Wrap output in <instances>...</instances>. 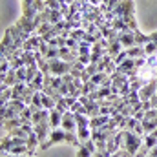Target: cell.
Masks as SVG:
<instances>
[{
  "label": "cell",
  "instance_id": "obj_1",
  "mask_svg": "<svg viewBox=\"0 0 157 157\" xmlns=\"http://www.w3.org/2000/svg\"><path fill=\"white\" fill-rule=\"evenodd\" d=\"M143 143H144V137H141V135H137L130 130H124V141H122L121 148H124V150H128L130 154L135 155L139 152V148L143 146Z\"/></svg>",
  "mask_w": 157,
  "mask_h": 157
},
{
  "label": "cell",
  "instance_id": "obj_20",
  "mask_svg": "<svg viewBox=\"0 0 157 157\" xmlns=\"http://www.w3.org/2000/svg\"><path fill=\"white\" fill-rule=\"evenodd\" d=\"M108 77H110V75H108L106 71H99V73H95V75L91 77V82H93L95 86H101V84H102Z\"/></svg>",
  "mask_w": 157,
  "mask_h": 157
},
{
  "label": "cell",
  "instance_id": "obj_34",
  "mask_svg": "<svg viewBox=\"0 0 157 157\" xmlns=\"http://www.w3.org/2000/svg\"><path fill=\"white\" fill-rule=\"evenodd\" d=\"M59 2H60V4H66V0H59Z\"/></svg>",
  "mask_w": 157,
  "mask_h": 157
},
{
  "label": "cell",
  "instance_id": "obj_19",
  "mask_svg": "<svg viewBox=\"0 0 157 157\" xmlns=\"http://www.w3.org/2000/svg\"><path fill=\"white\" fill-rule=\"evenodd\" d=\"M77 157H93V152L84 143H80V146H77Z\"/></svg>",
  "mask_w": 157,
  "mask_h": 157
},
{
  "label": "cell",
  "instance_id": "obj_12",
  "mask_svg": "<svg viewBox=\"0 0 157 157\" xmlns=\"http://www.w3.org/2000/svg\"><path fill=\"white\" fill-rule=\"evenodd\" d=\"M42 102H44V110H55L57 108V101L51 97V95H48V93H44L42 91Z\"/></svg>",
  "mask_w": 157,
  "mask_h": 157
},
{
  "label": "cell",
  "instance_id": "obj_33",
  "mask_svg": "<svg viewBox=\"0 0 157 157\" xmlns=\"http://www.w3.org/2000/svg\"><path fill=\"white\" fill-rule=\"evenodd\" d=\"M15 157H35V155H15Z\"/></svg>",
  "mask_w": 157,
  "mask_h": 157
},
{
  "label": "cell",
  "instance_id": "obj_26",
  "mask_svg": "<svg viewBox=\"0 0 157 157\" xmlns=\"http://www.w3.org/2000/svg\"><path fill=\"white\" fill-rule=\"evenodd\" d=\"M60 6H62V4H60L59 0H46V7H48V9L59 11V9H60Z\"/></svg>",
  "mask_w": 157,
  "mask_h": 157
},
{
  "label": "cell",
  "instance_id": "obj_11",
  "mask_svg": "<svg viewBox=\"0 0 157 157\" xmlns=\"http://www.w3.org/2000/svg\"><path fill=\"white\" fill-rule=\"evenodd\" d=\"M124 49V46L119 42V40H113V42H110V48H108V55L112 57V59H115L119 53Z\"/></svg>",
  "mask_w": 157,
  "mask_h": 157
},
{
  "label": "cell",
  "instance_id": "obj_3",
  "mask_svg": "<svg viewBox=\"0 0 157 157\" xmlns=\"http://www.w3.org/2000/svg\"><path fill=\"white\" fill-rule=\"evenodd\" d=\"M112 13L115 15V18H121V17H133V13H135L133 2H132V0H121V4H119Z\"/></svg>",
  "mask_w": 157,
  "mask_h": 157
},
{
  "label": "cell",
  "instance_id": "obj_32",
  "mask_svg": "<svg viewBox=\"0 0 157 157\" xmlns=\"http://www.w3.org/2000/svg\"><path fill=\"white\" fill-rule=\"evenodd\" d=\"M110 157H122V154H121V152H113Z\"/></svg>",
  "mask_w": 157,
  "mask_h": 157
},
{
  "label": "cell",
  "instance_id": "obj_10",
  "mask_svg": "<svg viewBox=\"0 0 157 157\" xmlns=\"http://www.w3.org/2000/svg\"><path fill=\"white\" fill-rule=\"evenodd\" d=\"M28 148H29V154H31V155H35L37 148H40L39 135H37L35 132H31V133H29V137H28Z\"/></svg>",
  "mask_w": 157,
  "mask_h": 157
},
{
  "label": "cell",
  "instance_id": "obj_16",
  "mask_svg": "<svg viewBox=\"0 0 157 157\" xmlns=\"http://www.w3.org/2000/svg\"><path fill=\"white\" fill-rule=\"evenodd\" d=\"M11 99H13V88H2V95H0L2 106H4V104H7Z\"/></svg>",
  "mask_w": 157,
  "mask_h": 157
},
{
  "label": "cell",
  "instance_id": "obj_29",
  "mask_svg": "<svg viewBox=\"0 0 157 157\" xmlns=\"http://www.w3.org/2000/svg\"><path fill=\"white\" fill-rule=\"evenodd\" d=\"M112 154L108 152V150H97L95 154H93V157H110Z\"/></svg>",
  "mask_w": 157,
  "mask_h": 157
},
{
  "label": "cell",
  "instance_id": "obj_22",
  "mask_svg": "<svg viewBox=\"0 0 157 157\" xmlns=\"http://www.w3.org/2000/svg\"><path fill=\"white\" fill-rule=\"evenodd\" d=\"M51 29H53V24H49V22H42V24L39 26V29H37L35 33L42 37V35H46V33H48V31H51Z\"/></svg>",
  "mask_w": 157,
  "mask_h": 157
},
{
  "label": "cell",
  "instance_id": "obj_23",
  "mask_svg": "<svg viewBox=\"0 0 157 157\" xmlns=\"http://www.w3.org/2000/svg\"><path fill=\"white\" fill-rule=\"evenodd\" d=\"M31 7H33L37 13H44V11L48 9V7H46V0H33Z\"/></svg>",
  "mask_w": 157,
  "mask_h": 157
},
{
  "label": "cell",
  "instance_id": "obj_9",
  "mask_svg": "<svg viewBox=\"0 0 157 157\" xmlns=\"http://www.w3.org/2000/svg\"><path fill=\"white\" fill-rule=\"evenodd\" d=\"M24 122H26V121L22 117H15V119H11V121H2V130H4V132H11V130H15V128H20Z\"/></svg>",
  "mask_w": 157,
  "mask_h": 157
},
{
  "label": "cell",
  "instance_id": "obj_6",
  "mask_svg": "<svg viewBox=\"0 0 157 157\" xmlns=\"http://www.w3.org/2000/svg\"><path fill=\"white\" fill-rule=\"evenodd\" d=\"M117 40L124 46V49H130V48L137 46L135 44V31H122V33H119Z\"/></svg>",
  "mask_w": 157,
  "mask_h": 157
},
{
  "label": "cell",
  "instance_id": "obj_7",
  "mask_svg": "<svg viewBox=\"0 0 157 157\" xmlns=\"http://www.w3.org/2000/svg\"><path fill=\"white\" fill-rule=\"evenodd\" d=\"M110 122V115H97V117H90V128L91 130H99L104 128Z\"/></svg>",
  "mask_w": 157,
  "mask_h": 157
},
{
  "label": "cell",
  "instance_id": "obj_2",
  "mask_svg": "<svg viewBox=\"0 0 157 157\" xmlns=\"http://www.w3.org/2000/svg\"><path fill=\"white\" fill-rule=\"evenodd\" d=\"M48 64H49V73H51L53 77H64V75L71 73V70H73V64H71V62H66V60H62V59L48 60Z\"/></svg>",
  "mask_w": 157,
  "mask_h": 157
},
{
  "label": "cell",
  "instance_id": "obj_5",
  "mask_svg": "<svg viewBox=\"0 0 157 157\" xmlns=\"http://www.w3.org/2000/svg\"><path fill=\"white\" fill-rule=\"evenodd\" d=\"M157 93V78H154L152 82L144 84L141 90H139V97L141 101H152V97Z\"/></svg>",
  "mask_w": 157,
  "mask_h": 157
},
{
  "label": "cell",
  "instance_id": "obj_25",
  "mask_svg": "<svg viewBox=\"0 0 157 157\" xmlns=\"http://www.w3.org/2000/svg\"><path fill=\"white\" fill-rule=\"evenodd\" d=\"M143 48H144V53H146V57H148V55H155V53H157V46L152 42V40H150L148 44H144Z\"/></svg>",
  "mask_w": 157,
  "mask_h": 157
},
{
  "label": "cell",
  "instance_id": "obj_8",
  "mask_svg": "<svg viewBox=\"0 0 157 157\" xmlns=\"http://www.w3.org/2000/svg\"><path fill=\"white\" fill-rule=\"evenodd\" d=\"M62 117H64V113H62V112H59L57 108L49 112V124H51V128H53V130H57V128H60V126H62Z\"/></svg>",
  "mask_w": 157,
  "mask_h": 157
},
{
  "label": "cell",
  "instance_id": "obj_30",
  "mask_svg": "<svg viewBox=\"0 0 157 157\" xmlns=\"http://www.w3.org/2000/svg\"><path fill=\"white\" fill-rule=\"evenodd\" d=\"M31 4H33V0H22V9L24 7H29Z\"/></svg>",
  "mask_w": 157,
  "mask_h": 157
},
{
  "label": "cell",
  "instance_id": "obj_14",
  "mask_svg": "<svg viewBox=\"0 0 157 157\" xmlns=\"http://www.w3.org/2000/svg\"><path fill=\"white\" fill-rule=\"evenodd\" d=\"M29 86H31V88H35L37 91H42V88H44V73L39 71V73L35 75V78L29 82Z\"/></svg>",
  "mask_w": 157,
  "mask_h": 157
},
{
  "label": "cell",
  "instance_id": "obj_18",
  "mask_svg": "<svg viewBox=\"0 0 157 157\" xmlns=\"http://www.w3.org/2000/svg\"><path fill=\"white\" fill-rule=\"evenodd\" d=\"M150 42V35H144V33H141L139 29L135 31V44L137 46H144V44H148Z\"/></svg>",
  "mask_w": 157,
  "mask_h": 157
},
{
  "label": "cell",
  "instance_id": "obj_28",
  "mask_svg": "<svg viewBox=\"0 0 157 157\" xmlns=\"http://www.w3.org/2000/svg\"><path fill=\"white\" fill-rule=\"evenodd\" d=\"M78 62L84 64V66L91 64V55H78Z\"/></svg>",
  "mask_w": 157,
  "mask_h": 157
},
{
  "label": "cell",
  "instance_id": "obj_27",
  "mask_svg": "<svg viewBox=\"0 0 157 157\" xmlns=\"http://www.w3.org/2000/svg\"><path fill=\"white\" fill-rule=\"evenodd\" d=\"M146 66H150V68H157V53L155 55H148L146 57Z\"/></svg>",
  "mask_w": 157,
  "mask_h": 157
},
{
  "label": "cell",
  "instance_id": "obj_36",
  "mask_svg": "<svg viewBox=\"0 0 157 157\" xmlns=\"http://www.w3.org/2000/svg\"><path fill=\"white\" fill-rule=\"evenodd\" d=\"M155 110H157V106H155Z\"/></svg>",
  "mask_w": 157,
  "mask_h": 157
},
{
  "label": "cell",
  "instance_id": "obj_13",
  "mask_svg": "<svg viewBox=\"0 0 157 157\" xmlns=\"http://www.w3.org/2000/svg\"><path fill=\"white\" fill-rule=\"evenodd\" d=\"M128 57H130V59H141V57H146L144 48H143V46H133V48H130V49H128Z\"/></svg>",
  "mask_w": 157,
  "mask_h": 157
},
{
  "label": "cell",
  "instance_id": "obj_21",
  "mask_svg": "<svg viewBox=\"0 0 157 157\" xmlns=\"http://www.w3.org/2000/svg\"><path fill=\"white\" fill-rule=\"evenodd\" d=\"M75 119H77V126L78 128H90V117H88V115L78 113V115H75Z\"/></svg>",
  "mask_w": 157,
  "mask_h": 157
},
{
  "label": "cell",
  "instance_id": "obj_15",
  "mask_svg": "<svg viewBox=\"0 0 157 157\" xmlns=\"http://www.w3.org/2000/svg\"><path fill=\"white\" fill-rule=\"evenodd\" d=\"M91 133H93V130L91 128H78L77 130V137L80 143H86V141H90L91 139Z\"/></svg>",
  "mask_w": 157,
  "mask_h": 157
},
{
  "label": "cell",
  "instance_id": "obj_24",
  "mask_svg": "<svg viewBox=\"0 0 157 157\" xmlns=\"http://www.w3.org/2000/svg\"><path fill=\"white\" fill-rule=\"evenodd\" d=\"M33 113H35V112L31 110V106H26V108L22 110V113H20V117L24 119L26 122H31V119H33Z\"/></svg>",
  "mask_w": 157,
  "mask_h": 157
},
{
  "label": "cell",
  "instance_id": "obj_17",
  "mask_svg": "<svg viewBox=\"0 0 157 157\" xmlns=\"http://www.w3.org/2000/svg\"><path fill=\"white\" fill-rule=\"evenodd\" d=\"M148 150H154L157 146V137L155 135H152V133H148V135H144V143H143Z\"/></svg>",
  "mask_w": 157,
  "mask_h": 157
},
{
  "label": "cell",
  "instance_id": "obj_35",
  "mask_svg": "<svg viewBox=\"0 0 157 157\" xmlns=\"http://www.w3.org/2000/svg\"><path fill=\"white\" fill-rule=\"evenodd\" d=\"M155 77H157V68H155Z\"/></svg>",
  "mask_w": 157,
  "mask_h": 157
},
{
  "label": "cell",
  "instance_id": "obj_31",
  "mask_svg": "<svg viewBox=\"0 0 157 157\" xmlns=\"http://www.w3.org/2000/svg\"><path fill=\"white\" fill-rule=\"evenodd\" d=\"M150 40H152V42H154V44L157 46V31H154V33L150 35Z\"/></svg>",
  "mask_w": 157,
  "mask_h": 157
},
{
  "label": "cell",
  "instance_id": "obj_4",
  "mask_svg": "<svg viewBox=\"0 0 157 157\" xmlns=\"http://www.w3.org/2000/svg\"><path fill=\"white\" fill-rule=\"evenodd\" d=\"M60 128H64L66 132H71V133H77L78 126H77V119H75V113L71 112V110H68L66 113H64V117H62V126Z\"/></svg>",
  "mask_w": 157,
  "mask_h": 157
}]
</instances>
